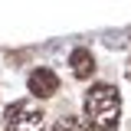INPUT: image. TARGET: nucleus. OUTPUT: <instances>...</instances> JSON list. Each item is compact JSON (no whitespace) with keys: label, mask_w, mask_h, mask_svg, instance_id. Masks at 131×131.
<instances>
[{"label":"nucleus","mask_w":131,"mask_h":131,"mask_svg":"<svg viewBox=\"0 0 131 131\" xmlns=\"http://www.w3.org/2000/svg\"><path fill=\"white\" fill-rule=\"evenodd\" d=\"M82 108H85V118L98 131H112L118 125V118H121V95H118L115 85H105L102 82V85H92L85 92Z\"/></svg>","instance_id":"nucleus-1"},{"label":"nucleus","mask_w":131,"mask_h":131,"mask_svg":"<svg viewBox=\"0 0 131 131\" xmlns=\"http://www.w3.org/2000/svg\"><path fill=\"white\" fill-rule=\"evenodd\" d=\"M3 128L7 131H46V108L33 98L13 102L3 112Z\"/></svg>","instance_id":"nucleus-2"},{"label":"nucleus","mask_w":131,"mask_h":131,"mask_svg":"<svg viewBox=\"0 0 131 131\" xmlns=\"http://www.w3.org/2000/svg\"><path fill=\"white\" fill-rule=\"evenodd\" d=\"M30 92L36 98H52L56 92H59V75L52 72V69H46V66H39V69H33L30 72Z\"/></svg>","instance_id":"nucleus-3"},{"label":"nucleus","mask_w":131,"mask_h":131,"mask_svg":"<svg viewBox=\"0 0 131 131\" xmlns=\"http://www.w3.org/2000/svg\"><path fill=\"white\" fill-rule=\"evenodd\" d=\"M69 66H72V75L75 79H89L92 72H95V56L89 52V49H72V56H69Z\"/></svg>","instance_id":"nucleus-4"},{"label":"nucleus","mask_w":131,"mask_h":131,"mask_svg":"<svg viewBox=\"0 0 131 131\" xmlns=\"http://www.w3.org/2000/svg\"><path fill=\"white\" fill-rule=\"evenodd\" d=\"M52 131H95V125H92L89 118H75V115H66V118H59V121L52 125Z\"/></svg>","instance_id":"nucleus-5"},{"label":"nucleus","mask_w":131,"mask_h":131,"mask_svg":"<svg viewBox=\"0 0 131 131\" xmlns=\"http://www.w3.org/2000/svg\"><path fill=\"white\" fill-rule=\"evenodd\" d=\"M128 79H131V59H128Z\"/></svg>","instance_id":"nucleus-6"}]
</instances>
